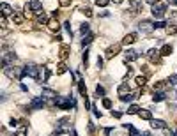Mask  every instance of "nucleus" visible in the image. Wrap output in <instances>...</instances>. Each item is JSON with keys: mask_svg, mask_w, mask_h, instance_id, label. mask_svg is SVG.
<instances>
[{"mask_svg": "<svg viewBox=\"0 0 177 136\" xmlns=\"http://www.w3.org/2000/svg\"><path fill=\"white\" fill-rule=\"evenodd\" d=\"M168 87H170L168 81H158V83H154V92H165Z\"/></svg>", "mask_w": 177, "mask_h": 136, "instance_id": "nucleus-10", "label": "nucleus"}, {"mask_svg": "<svg viewBox=\"0 0 177 136\" xmlns=\"http://www.w3.org/2000/svg\"><path fill=\"white\" fill-rule=\"evenodd\" d=\"M108 2H110V0H96V4H98L99 7H105V5H108Z\"/></svg>", "mask_w": 177, "mask_h": 136, "instance_id": "nucleus-32", "label": "nucleus"}, {"mask_svg": "<svg viewBox=\"0 0 177 136\" xmlns=\"http://www.w3.org/2000/svg\"><path fill=\"white\" fill-rule=\"evenodd\" d=\"M160 50H156V48H152V50H149L147 51V58L151 60V62H160Z\"/></svg>", "mask_w": 177, "mask_h": 136, "instance_id": "nucleus-7", "label": "nucleus"}, {"mask_svg": "<svg viewBox=\"0 0 177 136\" xmlns=\"http://www.w3.org/2000/svg\"><path fill=\"white\" fill-rule=\"evenodd\" d=\"M138 28H140V32H143V34H151L152 28H154V25H152L151 21H147V19H143V21L138 23Z\"/></svg>", "mask_w": 177, "mask_h": 136, "instance_id": "nucleus-3", "label": "nucleus"}, {"mask_svg": "<svg viewBox=\"0 0 177 136\" xmlns=\"http://www.w3.org/2000/svg\"><path fill=\"white\" fill-rule=\"evenodd\" d=\"M103 106H105V108H112V101L110 99H103Z\"/></svg>", "mask_w": 177, "mask_h": 136, "instance_id": "nucleus-37", "label": "nucleus"}, {"mask_svg": "<svg viewBox=\"0 0 177 136\" xmlns=\"http://www.w3.org/2000/svg\"><path fill=\"white\" fill-rule=\"evenodd\" d=\"M71 2H73V0H59V4H60L62 7H67V5H71Z\"/></svg>", "mask_w": 177, "mask_h": 136, "instance_id": "nucleus-33", "label": "nucleus"}, {"mask_svg": "<svg viewBox=\"0 0 177 136\" xmlns=\"http://www.w3.org/2000/svg\"><path fill=\"white\" fill-rule=\"evenodd\" d=\"M119 51H120V44H113V46H110L108 50H106V58L110 60V58H113V57H115L117 53H119Z\"/></svg>", "mask_w": 177, "mask_h": 136, "instance_id": "nucleus-5", "label": "nucleus"}, {"mask_svg": "<svg viewBox=\"0 0 177 136\" xmlns=\"http://www.w3.org/2000/svg\"><path fill=\"white\" fill-rule=\"evenodd\" d=\"M55 106L60 110H69L71 106H75V101L71 97H57L55 99Z\"/></svg>", "mask_w": 177, "mask_h": 136, "instance_id": "nucleus-1", "label": "nucleus"}, {"mask_svg": "<svg viewBox=\"0 0 177 136\" xmlns=\"http://www.w3.org/2000/svg\"><path fill=\"white\" fill-rule=\"evenodd\" d=\"M138 97V94L135 92V94H128V96H124V97H120V101H124V103H129V101H133V99H137Z\"/></svg>", "mask_w": 177, "mask_h": 136, "instance_id": "nucleus-22", "label": "nucleus"}, {"mask_svg": "<svg viewBox=\"0 0 177 136\" xmlns=\"http://www.w3.org/2000/svg\"><path fill=\"white\" fill-rule=\"evenodd\" d=\"M124 127H126V129H129V136H142V134H140V133H138L137 129L133 127L131 124H124Z\"/></svg>", "mask_w": 177, "mask_h": 136, "instance_id": "nucleus-18", "label": "nucleus"}, {"mask_svg": "<svg viewBox=\"0 0 177 136\" xmlns=\"http://www.w3.org/2000/svg\"><path fill=\"white\" fill-rule=\"evenodd\" d=\"M67 55H69V53H67V48H62V50H60V58H62V60H66V58H67Z\"/></svg>", "mask_w": 177, "mask_h": 136, "instance_id": "nucleus-31", "label": "nucleus"}, {"mask_svg": "<svg viewBox=\"0 0 177 136\" xmlns=\"http://www.w3.org/2000/svg\"><path fill=\"white\" fill-rule=\"evenodd\" d=\"M37 21H39V23H48V21H50V19H48V16H46V13H44V11L37 14Z\"/></svg>", "mask_w": 177, "mask_h": 136, "instance_id": "nucleus-24", "label": "nucleus"}, {"mask_svg": "<svg viewBox=\"0 0 177 136\" xmlns=\"http://www.w3.org/2000/svg\"><path fill=\"white\" fill-rule=\"evenodd\" d=\"M98 67H103V58L98 57Z\"/></svg>", "mask_w": 177, "mask_h": 136, "instance_id": "nucleus-41", "label": "nucleus"}, {"mask_svg": "<svg viewBox=\"0 0 177 136\" xmlns=\"http://www.w3.org/2000/svg\"><path fill=\"white\" fill-rule=\"evenodd\" d=\"M90 43H92V34H89L87 37H83V41H81L83 46H87V44H90Z\"/></svg>", "mask_w": 177, "mask_h": 136, "instance_id": "nucleus-27", "label": "nucleus"}, {"mask_svg": "<svg viewBox=\"0 0 177 136\" xmlns=\"http://www.w3.org/2000/svg\"><path fill=\"white\" fill-rule=\"evenodd\" d=\"M11 125H13V127H16V125H18V120H16V119H13V120H11Z\"/></svg>", "mask_w": 177, "mask_h": 136, "instance_id": "nucleus-42", "label": "nucleus"}, {"mask_svg": "<svg viewBox=\"0 0 177 136\" xmlns=\"http://www.w3.org/2000/svg\"><path fill=\"white\" fill-rule=\"evenodd\" d=\"M165 27H166L165 21H156V23H154V28H165Z\"/></svg>", "mask_w": 177, "mask_h": 136, "instance_id": "nucleus-34", "label": "nucleus"}, {"mask_svg": "<svg viewBox=\"0 0 177 136\" xmlns=\"http://www.w3.org/2000/svg\"><path fill=\"white\" fill-rule=\"evenodd\" d=\"M0 9H2V16H9V14L13 13V7L9 5V4H5V2L0 4Z\"/></svg>", "mask_w": 177, "mask_h": 136, "instance_id": "nucleus-13", "label": "nucleus"}, {"mask_svg": "<svg viewBox=\"0 0 177 136\" xmlns=\"http://www.w3.org/2000/svg\"><path fill=\"white\" fill-rule=\"evenodd\" d=\"M48 27H50V30H53V32L60 28V25H59L57 19H50V21H48Z\"/></svg>", "mask_w": 177, "mask_h": 136, "instance_id": "nucleus-20", "label": "nucleus"}, {"mask_svg": "<svg viewBox=\"0 0 177 136\" xmlns=\"http://www.w3.org/2000/svg\"><path fill=\"white\" fill-rule=\"evenodd\" d=\"M28 5H30V11L32 13H36V14L43 13V4H41L39 0H32V2H28Z\"/></svg>", "mask_w": 177, "mask_h": 136, "instance_id": "nucleus-4", "label": "nucleus"}, {"mask_svg": "<svg viewBox=\"0 0 177 136\" xmlns=\"http://www.w3.org/2000/svg\"><path fill=\"white\" fill-rule=\"evenodd\" d=\"M128 113H129V115H138V113H140V106H137V104H131V106L128 108Z\"/></svg>", "mask_w": 177, "mask_h": 136, "instance_id": "nucleus-21", "label": "nucleus"}, {"mask_svg": "<svg viewBox=\"0 0 177 136\" xmlns=\"http://www.w3.org/2000/svg\"><path fill=\"white\" fill-rule=\"evenodd\" d=\"M43 106H44V97L43 96L30 101V108H32V110H39V108H43Z\"/></svg>", "mask_w": 177, "mask_h": 136, "instance_id": "nucleus-6", "label": "nucleus"}, {"mask_svg": "<svg viewBox=\"0 0 177 136\" xmlns=\"http://www.w3.org/2000/svg\"><path fill=\"white\" fill-rule=\"evenodd\" d=\"M145 2H147V4H151V5H154L156 2H158V0H145Z\"/></svg>", "mask_w": 177, "mask_h": 136, "instance_id": "nucleus-43", "label": "nucleus"}, {"mask_svg": "<svg viewBox=\"0 0 177 136\" xmlns=\"http://www.w3.org/2000/svg\"><path fill=\"white\" fill-rule=\"evenodd\" d=\"M165 11H166V5L165 4H154L152 5V16L158 18V19L165 16Z\"/></svg>", "mask_w": 177, "mask_h": 136, "instance_id": "nucleus-2", "label": "nucleus"}, {"mask_svg": "<svg viewBox=\"0 0 177 136\" xmlns=\"http://www.w3.org/2000/svg\"><path fill=\"white\" fill-rule=\"evenodd\" d=\"M151 125H152L154 129H166V122L158 120V119H152V120H151Z\"/></svg>", "mask_w": 177, "mask_h": 136, "instance_id": "nucleus-12", "label": "nucleus"}, {"mask_svg": "<svg viewBox=\"0 0 177 136\" xmlns=\"http://www.w3.org/2000/svg\"><path fill=\"white\" fill-rule=\"evenodd\" d=\"M16 136H27V125H22V127L16 131Z\"/></svg>", "mask_w": 177, "mask_h": 136, "instance_id": "nucleus-26", "label": "nucleus"}, {"mask_svg": "<svg viewBox=\"0 0 177 136\" xmlns=\"http://www.w3.org/2000/svg\"><path fill=\"white\" fill-rule=\"evenodd\" d=\"M113 2H115V4H122V0H113Z\"/></svg>", "mask_w": 177, "mask_h": 136, "instance_id": "nucleus-45", "label": "nucleus"}, {"mask_svg": "<svg viewBox=\"0 0 177 136\" xmlns=\"http://www.w3.org/2000/svg\"><path fill=\"white\" fill-rule=\"evenodd\" d=\"M80 32H81V34H87V32H89V23H81Z\"/></svg>", "mask_w": 177, "mask_h": 136, "instance_id": "nucleus-30", "label": "nucleus"}, {"mask_svg": "<svg viewBox=\"0 0 177 136\" xmlns=\"http://www.w3.org/2000/svg\"><path fill=\"white\" fill-rule=\"evenodd\" d=\"M145 81H147V80H145V76H138V78H137V85L143 87V85H145Z\"/></svg>", "mask_w": 177, "mask_h": 136, "instance_id": "nucleus-29", "label": "nucleus"}, {"mask_svg": "<svg viewBox=\"0 0 177 136\" xmlns=\"http://www.w3.org/2000/svg\"><path fill=\"white\" fill-rule=\"evenodd\" d=\"M117 92H119V96H120V97L128 96V94H129V85H128V83H120L119 88H117Z\"/></svg>", "mask_w": 177, "mask_h": 136, "instance_id": "nucleus-11", "label": "nucleus"}, {"mask_svg": "<svg viewBox=\"0 0 177 136\" xmlns=\"http://www.w3.org/2000/svg\"><path fill=\"white\" fill-rule=\"evenodd\" d=\"M160 53H161V57H168V55L172 53V46H170V44H165V46L160 50Z\"/></svg>", "mask_w": 177, "mask_h": 136, "instance_id": "nucleus-16", "label": "nucleus"}, {"mask_svg": "<svg viewBox=\"0 0 177 136\" xmlns=\"http://www.w3.org/2000/svg\"><path fill=\"white\" fill-rule=\"evenodd\" d=\"M64 72H67V66L64 64V62H60V64L57 66V74H64Z\"/></svg>", "mask_w": 177, "mask_h": 136, "instance_id": "nucleus-23", "label": "nucleus"}, {"mask_svg": "<svg viewBox=\"0 0 177 136\" xmlns=\"http://www.w3.org/2000/svg\"><path fill=\"white\" fill-rule=\"evenodd\" d=\"M13 23H16V25H22V23H23V14L14 13V14H13Z\"/></svg>", "mask_w": 177, "mask_h": 136, "instance_id": "nucleus-17", "label": "nucleus"}, {"mask_svg": "<svg viewBox=\"0 0 177 136\" xmlns=\"http://www.w3.org/2000/svg\"><path fill=\"white\" fill-rule=\"evenodd\" d=\"M96 94H98V97H103V96H105V88H103L101 85H98L96 87Z\"/></svg>", "mask_w": 177, "mask_h": 136, "instance_id": "nucleus-28", "label": "nucleus"}, {"mask_svg": "<svg viewBox=\"0 0 177 136\" xmlns=\"http://www.w3.org/2000/svg\"><path fill=\"white\" fill-rule=\"evenodd\" d=\"M166 32H168L170 36H175V34H177V25H170V27H166Z\"/></svg>", "mask_w": 177, "mask_h": 136, "instance_id": "nucleus-25", "label": "nucleus"}, {"mask_svg": "<svg viewBox=\"0 0 177 136\" xmlns=\"http://www.w3.org/2000/svg\"><path fill=\"white\" fill-rule=\"evenodd\" d=\"M112 115H113L115 119H120V117H122V113H120V111H112Z\"/></svg>", "mask_w": 177, "mask_h": 136, "instance_id": "nucleus-39", "label": "nucleus"}, {"mask_svg": "<svg viewBox=\"0 0 177 136\" xmlns=\"http://www.w3.org/2000/svg\"><path fill=\"white\" fill-rule=\"evenodd\" d=\"M170 2H172V4H175V5H177V0H170Z\"/></svg>", "mask_w": 177, "mask_h": 136, "instance_id": "nucleus-46", "label": "nucleus"}, {"mask_svg": "<svg viewBox=\"0 0 177 136\" xmlns=\"http://www.w3.org/2000/svg\"><path fill=\"white\" fill-rule=\"evenodd\" d=\"M165 131H166V129H165ZM165 136H175V134H174L172 131H166V134H165Z\"/></svg>", "mask_w": 177, "mask_h": 136, "instance_id": "nucleus-44", "label": "nucleus"}, {"mask_svg": "<svg viewBox=\"0 0 177 136\" xmlns=\"http://www.w3.org/2000/svg\"><path fill=\"white\" fill-rule=\"evenodd\" d=\"M137 34H135V32H131V34H126V36H124V39H122V44H133V43H137Z\"/></svg>", "mask_w": 177, "mask_h": 136, "instance_id": "nucleus-9", "label": "nucleus"}, {"mask_svg": "<svg viewBox=\"0 0 177 136\" xmlns=\"http://www.w3.org/2000/svg\"><path fill=\"white\" fill-rule=\"evenodd\" d=\"M43 97L57 99V92H55V90H50V88H43Z\"/></svg>", "mask_w": 177, "mask_h": 136, "instance_id": "nucleus-15", "label": "nucleus"}, {"mask_svg": "<svg viewBox=\"0 0 177 136\" xmlns=\"http://www.w3.org/2000/svg\"><path fill=\"white\" fill-rule=\"evenodd\" d=\"M138 117H140V119H143V120H152V113H151L149 110H140Z\"/></svg>", "mask_w": 177, "mask_h": 136, "instance_id": "nucleus-14", "label": "nucleus"}, {"mask_svg": "<svg viewBox=\"0 0 177 136\" xmlns=\"http://www.w3.org/2000/svg\"><path fill=\"white\" fill-rule=\"evenodd\" d=\"M168 83H172V85H177V74H172L168 78Z\"/></svg>", "mask_w": 177, "mask_h": 136, "instance_id": "nucleus-35", "label": "nucleus"}, {"mask_svg": "<svg viewBox=\"0 0 177 136\" xmlns=\"http://www.w3.org/2000/svg\"><path fill=\"white\" fill-rule=\"evenodd\" d=\"M87 60H89V51L85 50V53H83V62H85V66H87Z\"/></svg>", "mask_w": 177, "mask_h": 136, "instance_id": "nucleus-40", "label": "nucleus"}, {"mask_svg": "<svg viewBox=\"0 0 177 136\" xmlns=\"http://www.w3.org/2000/svg\"><path fill=\"white\" fill-rule=\"evenodd\" d=\"M81 13L85 14V16H89V18L92 16V11H90V7H85V9H81Z\"/></svg>", "mask_w": 177, "mask_h": 136, "instance_id": "nucleus-36", "label": "nucleus"}, {"mask_svg": "<svg viewBox=\"0 0 177 136\" xmlns=\"http://www.w3.org/2000/svg\"><path fill=\"white\" fill-rule=\"evenodd\" d=\"M166 96H165V94L163 92H154V96H152V101L154 103H160V101H163Z\"/></svg>", "mask_w": 177, "mask_h": 136, "instance_id": "nucleus-19", "label": "nucleus"}, {"mask_svg": "<svg viewBox=\"0 0 177 136\" xmlns=\"http://www.w3.org/2000/svg\"><path fill=\"white\" fill-rule=\"evenodd\" d=\"M170 19H174V21H177V11H172V13H170Z\"/></svg>", "mask_w": 177, "mask_h": 136, "instance_id": "nucleus-38", "label": "nucleus"}, {"mask_svg": "<svg viewBox=\"0 0 177 136\" xmlns=\"http://www.w3.org/2000/svg\"><path fill=\"white\" fill-rule=\"evenodd\" d=\"M137 58H138V53H137L135 50H128L126 53H124V62H126V64H128V62L137 60Z\"/></svg>", "mask_w": 177, "mask_h": 136, "instance_id": "nucleus-8", "label": "nucleus"}]
</instances>
